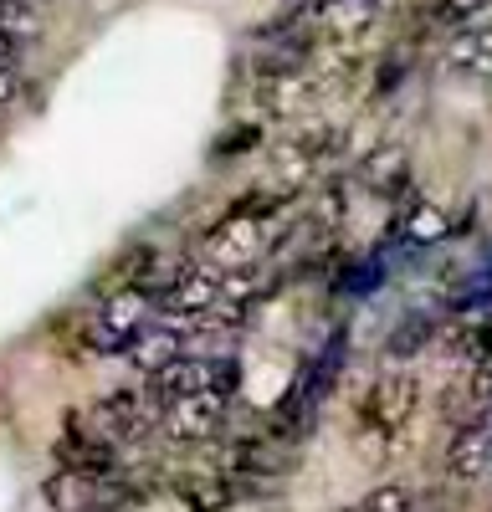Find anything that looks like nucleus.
Listing matches in <instances>:
<instances>
[{"label":"nucleus","mask_w":492,"mask_h":512,"mask_svg":"<svg viewBox=\"0 0 492 512\" xmlns=\"http://www.w3.org/2000/svg\"><path fill=\"white\" fill-rule=\"evenodd\" d=\"M416 405H421V384H416V374H380V379L359 395V405H354V425H359V441H364V446H375V451H369L375 461L390 456L395 436L410 425Z\"/></svg>","instance_id":"obj_1"},{"label":"nucleus","mask_w":492,"mask_h":512,"mask_svg":"<svg viewBox=\"0 0 492 512\" xmlns=\"http://www.w3.org/2000/svg\"><path fill=\"white\" fill-rule=\"evenodd\" d=\"M144 323H149V292H98V308L77 313L67 323V338L93 354H123Z\"/></svg>","instance_id":"obj_2"},{"label":"nucleus","mask_w":492,"mask_h":512,"mask_svg":"<svg viewBox=\"0 0 492 512\" xmlns=\"http://www.w3.org/2000/svg\"><path fill=\"white\" fill-rule=\"evenodd\" d=\"M221 297V267H211L205 256H195V262H180V267H164V277L154 282V297L149 303L164 313V318H205L216 308Z\"/></svg>","instance_id":"obj_3"},{"label":"nucleus","mask_w":492,"mask_h":512,"mask_svg":"<svg viewBox=\"0 0 492 512\" xmlns=\"http://www.w3.org/2000/svg\"><path fill=\"white\" fill-rule=\"evenodd\" d=\"M272 216H257V210H241V205H231V216L226 221H216L211 231H205V241H200V256L211 267H221V272H236V267H252L257 256L272 246Z\"/></svg>","instance_id":"obj_4"},{"label":"nucleus","mask_w":492,"mask_h":512,"mask_svg":"<svg viewBox=\"0 0 492 512\" xmlns=\"http://www.w3.org/2000/svg\"><path fill=\"white\" fill-rule=\"evenodd\" d=\"M221 420H226V395L195 390V395H180V400H170L159 410V431L175 446H200V441H211L221 431Z\"/></svg>","instance_id":"obj_5"},{"label":"nucleus","mask_w":492,"mask_h":512,"mask_svg":"<svg viewBox=\"0 0 492 512\" xmlns=\"http://www.w3.org/2000/svg\"><path fill=\"white\" fill-rule=\"evenodd\" d=\"M446 67L462 72V77H477V82H492V21H472V26H457L446 36Z\"/></svg>","instance_id":"obj_6"},{"label":"nucleus","mask_w":492,"mask_h":512,"mask_svg":"<svg viewBox=\"0 0 492 512\" xmlns=\"http://www.w3.org/2000/svg\"><path fill=\"white\" fill-rule=\"evenodd\" d=\"M359 185L375 195V200H400L410 190V154L400 144H380L375 154H364Z\"/></svg>","instance_id":"obj_7"},{"label":"nucleus","mask_w":492,"mask_h":512,"mask_svg":"<svg viewBox=\"0 0 492 512\" xmlns=\"http://www.w3.org/2000/svg\"><path fill=\"white\" fill-rule=\"evenodd\" d=\"M395 236L405 241V246H441L446 236H451V221L441 216V205H431L426 195H400V216H395Z\"/></svg>","instance_id":"obj_8"},{"label":"nucleus","mask_w":492,"mask_h":512,"mask_svg":"<svg viewBox=\"0 0 492 512\" xmlns=\"http://www.w3.org/2000/svg\"><path fill=\"white\" fill-rule=\"evenodd\" d=\"M159 277H164V256L154 246H129L108 267V277L98 282V292H149Z\"/></svg>","instance_id":"obj_9"},{"label":"nucleus","mask_w":492,"mask_h":512,"mask_svg":"<svg viewBox=\"0 0 492 512\" xmlns=\"http://www.w3.org/2000/svg\"><path fill=\"white\" fill-rule=\"evenodd\" d=\"M52 451H57L62 466H77V472H113V466H118L113 441H103V436H93V431H82V425H67L62 441H57Z\"/></svg>","instance_id":"obj_10"},{"label":"nucleus","mask_w":492,"mask_h":512,"mask_svg":"<svg viewBox=\"0 0 492 512\" xmlns=\"http://www.w3.org/2000/svg\"><path fill=\"white\" fill-rule=\"evenodd\" d=\"M129 354H134V364H139L144 374H159L164 364H175V359L185 354V328H170V323H144V328L134 333Z\"/></svg>","instance_id":"obj_11"},{"label":"nucleus","mask_w":492,"mask_h":512,"mask_svg":"<svg viewBox=\"0 0 492 512\" xmlns=\"http://www.w3.org/2000/svg\"><path fill=\"white\" fill-rule=\"evenodd\" d=\"M175 502L185 512H231L236 492L221 472H185V477H175Z\"/></svg>","instance_id":"obj_12"},{"label":"nucleus","mask_w":492,"mask_h":512,"mask_svg":"<svg viewBox=\"0 0 492 512\" xmlns=\"http://www.w3.org/2000/svg\"><path fill=\"white\" fill-rule=\"evenodd\" d=\"M293 461H298L293 451H287L282 441H267V436H252V441H236V446H231V472H246V477L277 482Z\"/></svg>","instance_id":"obj_13"},{"label":"nucleus","mask_w":492,"mask_h":512,"mask_svg":"<svg viewBox=\"0 0 492 512\" xmlns=\"http://www.w3.org/2000/svg\"><path fill=\"white\" fill-rule=\"evenodd\" d=\"M446 349L451 354H462V359H482V354H492V318H467V323H457V328H446Z\"/></svg>","instance_id":"obj_14"},{"label":"nucleus","mask_w":492,"mask_h":512,"mask_svg":"<svg viewBox=\"0 0 492 512\" xmlns=\"http://www.w3.org/2000/svg\"><path fill=\"white\" fill-rule=\"evenodd\" d=\"M431 333H436V323H431L426 313H410V318L385 338V354H390V359H410L416 349H426V344H431Z\"/></svg>","instance_id":"obj_15"},{"label":"nucleus","mask_w":492,"mask_h":512,"mask_svg":"<svg viewBox=\"0 0 492 512\" xmlns=\"http://www.w3.org/2000/svg\"><path fill=\"white\" fill-rule=\"evenodd\" d=\"M472 21H492V0H441L436 26H472Z\"/></svg>","instance_id":"obj_16"},{"label":"nucleus","mask_w":492,"mask_h":512,"mask_svg":"<svg viewBox=\"0 0 492 512\" xmlns=\"http://www.w3.org/2000/svg\"><path fill=\"white\" fill-rule=\"evenodd\" d=\"M410 507H416V492L400 487V482H385L359 502V512H410Z\"/></svg>","instance_id":"obj_17"},{"label":"nucleus","mask_w":492,"mask_h":512,"mask_svg":"<svg viewBox=\"0 0 492 512\" xmlns=\"http://www.w3.org/2000/svg\"><path fill=\"white\" fill-rule=\"evenodd\" d=\"M0 31L36 36V6H31V0H0Z\"/></svg>","instance_id":"obj_18"},{"label":"nucleus","mask_w":492,"mask_h":512,"mask_svg":"<svg viewBox=\"0 0 492 512\" xmlns=\"http://www.w3.org/2000/svg\"><path fill=\"white\" fill-rule=\"evenodd\" d=\"M257 139H262V123H241V128H226L211 154H216V159H226V154H246Z\"/></svg>","instance_id":"obj_19"},{"label":"nucleus","mask_w":492,"mask_h":512,"mask_svg":"<svg viewBox=\"0 0 492 512\" xmlns=\"http://www.w3.org/2000/svg\"><path fill=\"white\" fill-rule=\"evenodd\" d=\"M380 277H385V267H380V262H359V267H349V272L339 277V287H344V292H375V287H380Z\"/></svg>","instance_id":"obj_20"},{"label":"nucleus","mask_w":492,"mask_h":512,"mask_svg":"<svg viewBox=\"0 0 492 512\" xmlns=\"http://www.w3.org/2000/svg\"><path fill=\"white\" fill-rule=\"evenodd\" d=\"M467 390H472L477 400H492V354L477 359V369H472V379H467Z\"/></svg>","instance_id":"obj_21"},{"label":"nucleus","mask_w":492,"mask_h":512,"mask_svg":"<svg viewBox=\"0 0 492 512\" xmlns=\"http://www.w3.org/2000/svg\"><path fill=\"white\" fill-rule=\"evenodd\" d=\"M400 77H405V62H400V57L380 62V77H375V93H380V98H385V93H395V88H400Z\"/></svg>","instance_id":"obj_22"},{"label":"nucleus","mask_w":492,"mask_h":512,"mask_svg":"<svg viewBox=\"0 0 492 512\" xmlns=\"http://www.w3.org/2000/svg\"><path fill=\"white\" fill-rule=\"evenodd\" d=\"M405 11L416 16V31H431V26H436V11H441V0H405Z\"/></svg>","instance_id":"obj_23"},{"label":"nucleus","mask_w":492,"mask_h":512,"mask_svg":"<svg viewBox=\"0 0 492 512\" xmlns=\"http://www.w3.org/2000/svg\"><path fill=\"white\" fill-rule=\"evenodd\" d=\"M21 93V77H16V67H6V72H0V103H11Z\"/></svg>","instance_id":"obj_24"},{"label":"nucleus","mask_w":492,"mask_h":512,"mask_svg":"<svg viewBox=\"0 0 492 512\" xmlns=\"http://www.w3.org/2000/svg\"><path fill=\"white\" fill-rule=\"evenodd\" d=\"M16 67V36L11 31H0V72Z\"/></svg>","instance_id":"obj_25"},{"label":"nucleus","mask_w":492,"mask_h":512,"mask_svg":"<svg viewBox=\"0 0 492 512\" xmlns=\"http://www.w3.org/2000/svg\"><path fill=\"white\" fill-rule=\"evenodd\" d=\"M354 512H359V507H354Z\"/></svg>","instance_id":"obj_26"}]
</instances>
